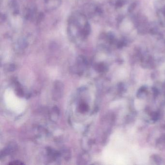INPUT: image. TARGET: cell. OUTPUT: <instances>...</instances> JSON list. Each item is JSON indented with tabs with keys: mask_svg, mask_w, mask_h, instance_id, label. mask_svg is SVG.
Segmentation results:
<instances>
[{
	"mask_svg": "<svg viewBox=\"0 0 165 165\" xmlns=\"http://www.w3.org/2000/svg\"><path fill=\"white\" fill-rule=\"evenodd\" d=\"M63 91V85L60 81H56L54 84L53 96L54 99H58L62 96Z\"/></svg>",
	"mask_w": 165,
	"mask_h": 165,
	"instance_id": "6da1fadb",
	"label": "cell"
},
{
	"mask_svg": "<svg viewBox=\"0 0 165 165\" xmlns=\"http://www.w3.org/2000/svg\"><path fill=\"white\" fill-rule=\"evenodd\" d=\"M17 146L15 143H11L1 152V157L10 155L16 150Z\"/></svg>",
	"mask_w": 165,
	"mask_h": 165,
	"instance_id": "7a4b0ae2",
	"label": "cell"
},
{
	"mask_svg": "<svg viewBox=\"0 0 165 165\" xmlns=\"http://www.w3.org/2000/svg\"><path fill=\"white\" fill-rule=\"evenodd\" d=\"M8 71H13L15 69V66L13 64H8L5 68Z\"/></svg>",
	"mask_w": 165,
	"mask_h": 165,
	"instance_id": "5b68a950",
	"label": "cell"
},
{
	"mask_svg": "<svg viewBox=\"0 0 165 165\" xmlns=\"http://www.w3.org/2000/svg\"><path fill=\"white\" fill-rule=\"evenodd\" d=\"M9 164L10 165H23L24 163L20 161H14L13 162H11Z\"/></svg>",
	"mask_w": 165,
	"mask_h": 165,
	"instance_id": "8992f818",
	"label": "cell"
},
{
	"mask_svg": "<svg viewBox=\"0 0 165 165\" xmlns=\"http://www.w3.org/2000/svg\"><path fill=\"white\" fill-rule=\"evenodd\" d=\"M91 31V27L89 24L88 23H87L85 24L84 25V28L82 30V34L84 36H87L89 35L90 34V32Z\"/></svg>",
	"mask_w": 165,
	"mask_h": 165,
	"instance_id": "3957f363",
	"label": "cell"
},
{
	"mask_svg": "<svg viewBox=\"0 0 165 165\" xmlns=\"http://www.w3.org/2000/svg\"><path fill=\"white\" fill-rule=\"evenodd\" d=\"M79 109L81 113H85V112H87L88 109V106L85 103H82L80 105V107H79Z\"/></svg>",
	"mask_w": 165,
	"mask_h": 165,
	"instance_id": "277c9868",
	"label": "cell"
}]
</instances>
